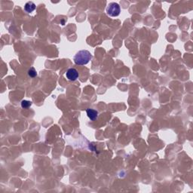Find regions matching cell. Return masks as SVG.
Here are the masks:
<instances>
[{
  "label": "cell",
  "mask_w": 193,
  "mask_h": 193,
  "mask_svg": "<svg viewBox=\"0 0 193 193\" xmlns=\"http://www.w3.org/2000/svg\"><path fill=\"white\" fill-rule=\"evenodd\" d=\"M32 105V102L29 101V100H22L21 101V106L22 108H24V109H26V108H29L30 106Z\"/></svg>",
  "instance_id": "8992f818"
},
{
  "label": "cell",
  "mask_w": 193,
  "mask_h": 193,
  "mask_svg": "<svg viewBox=\"0 0 193 193\" xmlns=\"http://www.w3.org/2000/svg\"><path fill=\"white\" fill-rule=\"evenodd\" d=\"M92 55L87 50H82L74 56V62L77 65H86L92 60Z\"/></svg>",
  "instance_id": "6da1fadb"
},
{
  "label": "cell",
  "mask_w": 193,
  "mask_h": 193,
  "mask_svg": "<svg viewBox=\"0 0 193 193\" xmlns=\"http://www.w3.org/2000/svg\"><path fill=\"white\" fill-rule=\"evenodd\" d=\"M35 9V5L33 2H28L26 3L24 6V10L26 11L27 13H31L33 12Z\"/></svg>",
  "instance_id": "5b68a950"
},
{
  "label": "cell",
  "mask_w": 193,
  "mask_h": 193,
  "mask_svg": "<svg viewBox=\"0 0 193 193\" xmlns=\"http://www.w3.org/2000/svg\"><path fill=\"white\" fill-rule=\"evenodd\" d=\"M79 72H78L77 70L75 68L69 69L67 71V73H66V76H67V79L72 82L76 81V79L79 78Z\"/></svg>",
  "instance_id": "3957f363"
},
{
  "label": "cell",
  "mask_w": 193,
  "mask_h": 193,
  "mask_svg": "<svg viewBox=\"0 0 193 193\" xmlns=\"http://www.w3.org/2000/svg\"><path fill=\"white\" fill-rule=\"evenodd\" d=\"M28 75L31 78H34L37 76V72L36 70H35V69L34 67H31L28 70Z\"/></svg>",
  "instance_id": "52a82bcc"
},
{
  "label": "cell",
  "mask_w": 193,
  "mask_h": 193,
  "mask_svg": "<svg viewBox=\"0 0 193 193\" xmlns=\"http://www.w3.org/2000/svg\"><path fill=\"white\" fill-rule=\"evenodd\" d=\"M87 115H88V117L92 121H94L98 117V112L95 109H88L86 110Z\"/></svg>",
  "instance_id": "277c9868"
},
{
  "label": "cell",
  "mask_w": 193,
  "mask_h": 193,
  "mask_svg": "<svg viewBox=\"0 0 193 193\" xmlns=\"http://www.w3.org/2000/svg\"><path fill=\"white\" fill-rule=\"evenodd\" d=\"M121 12L119 5L116 2H111L106 8V13L110 17H117Z\"/></svg>",
  "instance_id": "7a4b0ae2"
}]
</instances>
